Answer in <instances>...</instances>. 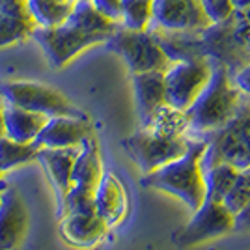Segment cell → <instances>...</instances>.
Returning a JSON list of instances; mask_svg holds the SVG:
<instances>
[{"instance_id": "obj_1", "label": "cell", "mask_w": 250, "mask_h": 250, "mask_svg": "<svg viewBox=\"0 0 250 250\" xmlns=\"http://www.w3.org/2000/svg\"><path fill=\"white\" fill-rule=\"evenodd\" d=\"M204 149V142H188L187 151L183 155L149 172L144 177V183L172 192L183 202H187L192 209H198L206 202V183L204 172L200 168V157Z\"/></svg>"}, {"instance_id": "obj_2", "label": "cell", "mask_w": 250, "mask_h": 250, "mask_svg": "<svg viewBox=\"0 0 250 250\" xmlns=\"http://www.w3.org/2000/svg\"><path fill=\"white\" fill-rule=\"evenodd\" d=\"M237 104V90L229 83L224 67L213 69L208 84L188 106V127L194 131H211L228 122Z\"/></svg>"}, {"instance_id": "obj_3", "label": "cell", "mask_w": 250, "mask_h": 250, "mask_svg": "<svg viewBox=\"0 0 250 250\" xmlns=\"http://www.w3.org/2000/svg\"><path fill=\"white\" fill-rule=\"evenodd\" d=\"M106 47L124 58L131 73L144 71H165L172 62L163 47L147 34V30H129L118 26L106 40Z\"/></svg>"}, {"instance_id": "obj_4", "label": "cell", "mask_w": 250, "mask_h": 250, "mask_svg": "<svg viewBox=\"0 0 250 250\" xmlns=\"http://www.w3.org/2000/svg\"><path fill=\"white\" fill-rule=\"evenodd\" d=\"M0 97L4 103L21 106L47 118L52 116H84L65 95L54 86L36 81H13L0 84Z\"/></svg>"}, {"instance_id": "obj_5", "label": "cell", "mask_w": 250, "mask_h": 250, "mask_svg": "<svg viewBox=\"0 0 250 250\" xmlns=\"http://www.w3.org/2000/svg\"><path fill=\"white\" fill-rule=\"evenodd\" d=\"M32 40L42 47L49 63L56 69L67 65L88 47L106 42L101 36L81 30L67 21L58 26H36L32 32Z\"/></svg>"}, {"instance_id": "obj_6", "label": "cell", "mask_w": 250, "mask_h": 250, "mask_svg": "<svg viewBox=\"0 0 250 250\" xmlns=\"http://www.w3.org/2000/svg\"><path fill=\"white\" fill-rule=\"evenodd\" d=\"M213 67L208 60H179L170 62L163 71L167 103L187 110L208 84Z\"/></svg>"}, {"instance_id": "obj_7", "label": "cell", "mask_w": 250, "mask_h": 250, "mask_svg": "<svg viewBox=\"0 0 250 250\" xmlns=\"http://www.w3.org/2000/svg\"><path fill=\"white\" fill-rule=\"evenodd\" d=\"M125 151L140 167L142 172H153L157 168L165 167L168 163L176 161L187 151L188 142L181 138H163L151 133L149 129H142L140 133L129 136L124 140Z\"/></svg>"}, {"instance_id": "obj_8", "label": "cell", "mask_w": 250, "mask_h": 250, "mask_svg": "<svg viewBox=\"0 0 250 250\" xmlns=\"http://www.w3.org/2000/svg\"><path fill=\"white\" fill-rule=\"evenodd\" d=\"M211 26L200 0H153L151 28L163 32H196Z\"/></svg>"}, {"instance_id": "obj_9", "label": "cell", "mask_w": 250, "mask_h": 250, "mask_svg": "<svg viewBox=\"0 0 250 250\" xmlns=\"http://www.w3.org/2000/svg\"><path fill=\"white\" fill-rule=\"evenodd\" d=\"M28 228V209L19 190L2 188L0 194V250H17Z\"/></svg>"}, {"instance_id": "obj_10", "label": "cell", "mask_w": 250, "mask_h": 250, "mask_svg": "<svg viewBox=\"0 0 250 250\" xmlns=\"http://www.w3.org/2000/svg\"><path fill=\"white\" fill-rule=\"evenodd\" d=\"M90 135L92 125L84 116H52L34 142L38 147H71L81 146V142Z\"/></svg>"}, {"instance_id": "obj_11", "label": "cell", "mask_w": 250, "mask_h": 250, "mask_svg": "<svg viewBox=\"0 0 250 250\" xmlns=\"http://www.w3.org/2000/svg\"><path fill=\"white\" fill-rule=\"evenodd\" d=\"M233 228V215L224 208L222 202H204L198 213L190 220L188 228L183 233V243L194 245L198 241L219 237L224 231Z\"/></svg>"}, {"instance_id": "obj_12", "label": "cell", "mask_w": 250, "mask_h": 250, "mask_svg": "<svg viewBox=\"0 0 250 250\" xmlns=\"http://www.w3.org/2000/svg\"><path fill=\"white\" fill-rule=\"evenodd\" d=\"M77 153H79V146L38 147L36 161L42 163L49 179L52 181L56 200H58V208H60L63 196H65V192L69 190V185H71V168H73Z\"/></svg>"}, {"instance_id": "obj_13", "label": "cell", "mask_w": 250, "mask_h": 250, "mask_svg": "<svg viewBox=\"0 0 250 250\" xmlns=\"http://www.w3.org/2000/svg\"><path fill=\"white\" fill-rule=\"evenodd\" d=\"M34 28L26 0H0V49L32 38Z\"/></svg>"}, {"instance_id": "obj_14", "label": "cell", "mask_w": 250, "mask_h": 250, "mask_svg": "<svg viewBox=\"0 0 250 250\" xmlns=\"http://www.w3.org/2000/svg\"><path fill=\"white\" fill-rule=\"evenodd\" d=\"M133 90H135L136 110L140 116V122L142 125H146L157 108L167 103L165 75L159 69L133 73Z\"/></svg>"}, {"instance_id": "obj_15", "label": "cell", "mask_w": 250, "mask_h": 250, "mask_svg": "<svg viewBox=\"0 0 250 250\" xmlns=\"http://www.w3.org/2000/svg\"><path fill=\"white\" fill-rule=\"evenodd\" d=\"M101 177H103V167H101L99 147H97L95 138L90 135L86 136L79 146V153L75 157L73 168H71V185L69 187L95 192Z\"/></svg>"}, {"instance_id": "obj_16", "label": "cell", "mask_w": 250, "mask_h": 250, "mask_svg": "<svg viewBox=\"0 0 250 250\" xmlns=\"http://www.w3.org/2000/svg\"><path fill=\"white\" fill-rule=\"evenodd\" d=\"M106 228V222L97 213L63 215L60 224L62 237L73 247H92L103 237Z\"/></svg>"}, {"instance_id": "obj_17", "label": "cell", "mask_w": 250, "mask_h": 250, "mask_svg": "<svg viewBox=\"0 0 250 250\" xmlns=\"http://www.w3.org/2000/svg\"><path fill=\"white\" fill-rule=\"evenodd\" d=\"M95 213L106 222V226H112L124 219L125 208V192L122 183L110 174H103L99 185L94 192Z\"/></svg>"}, {"instance_id": "obj_18", "label": "cell", "mask_w": 250, "mask_h": 250, "mask_svg": "<svg viewBox=\"0 0 250 250\" xmlns=\"http://www.w3.org/2000/svg\"><path fill=\"white\" fill-rule=\"evenodd\" d=\"M47 116L32 112L15 104L4 103V135L17 142H34L42 127L47 124Z\"/></svg>"}, {"instance_id": "obj_19", "label": "cell", "mask_w": 250, "mask_h": 250, "mask_svg": "<svg viewBox=\"0 0 250 250\" xmlns=\"http://www.w3.org/2000/svg\"><path fill=\"white\" fill-rule=\"evenodd\" d=\"M67 22L79 26L84 32L97 34L104 40H108V36L120 26V22H114L108 17H104L103 13L92 4V0H75L73 10L67 17Z\"/></svg>"}, {"instance_id": "obj_20", "label": "cell", "mask_w": 250, "mask_h": 250, "mask_svg": "<svg viewBox=\"0 0 250 250\" xmlns=\"http://www.w3.org/2000/svg\"><path fill=\"white\" fill-rule=\"evenodd\" d=\"M144 127L163 138H181L190 129L187 112L168 103L159 106Z\"/></svg>"}, {"instance_id": "obj_21", "label": "cell", "mask_w": 250, "mask_h": 250, "mask_svg": "<svg viewBox=\"0 0 250 250\" xmlns=\"http://www.w3.org/2000/svg\"><path fill=\"white\" fill-rule=\"evenodd\" d=\"M36 26H58L67 21L73 0H26Z\"/></svg>"}, {"instance_id": "obj_22", "label": "cell", "mask_w": 250, "mask_h": 250, "mask_svg": "<svg viewBox=\"0 0 250 250\" xmlns=\"http://www.w3.org/2000/svg\"><path fill=\"white\" fill-rule=\"evenodd\" d=\"M38 146L36 142H17L10 136H0V176L4 172H10L15 167L26 165L36 161Z\"/></svg>"}, {"instance_id": "obj_23", "label": "cell", "mask_w": 250, "mask_h": 250, "mask_svg": "<svg viewBox=\"0 0 250 250\" xmlns=\"http://www.w3.org/2000/svg\"><path fill=\"white\" fill-rule=\"evenodd\" d=\"M239 170L220 163L217 167H211L204 172V183H206V200L208 202H222L229 187L233 185Z\"/></svg>"}, {"instance_id": "obj_24", "label": "cell", "mask_w": 250, "mask_h": 250, "mask_svg": "<svg viewBox=\"0 0 250 250\" xmlns=\"http://www.w3.org/2000/svg\"><path fill=\"white\" fill-rule=\"evenodd\" d=\"M153 0H122L120 24L129 30H149Z\"/></svg>"}, {"instance_id": "obj_25", "label": "cell", "mask_w": 250, "mask_h": 250, "mask_svg": "<svg viewBox=\"0 0 250 250\" xmlns=\"http://www.w3.org/2000/svg\"><path fill=\"white\" fill-rule=\"evenodd\" d=\"M200 4H202V8L206 11V15L211 21V24L222 22L224 19H228L229 13L233 11L229 0H200Z\"/></svg>"}, {"instance_id": "obj_26", "label": "cell", "mask_w": 250, "mask_h": 250, "mask_svg": "<svg viewBox=\"0 0 250 250\" xmlns=\"http://www.w3.org/2000/svg\"><path fill=\"white\" fill-rule=\"evenodd\" d=\"M97 10L108 17L110 21L120 22V13H122V0H92Z\"/></svg>"}, {"instance_id": "obj_27", "label": "cell", "mask_w": 250, "mask_h": 250, "mask_svg": "<svg viewBox=\"0 0 250 250\" xmlns=\"http://www.w3.org/2000/svg\"><path fill=\"white\" fill-rule=\"evenodd\" d=\"M233 228L237 229H250V202L245 204L241 211L233 215Z\"/></svg>"}, {"instance_id": "obj_28", "label": "cell", "mask_w": 250, "mask_h": 250, "mask_svg": "<svg viewBox=\"0 0 250 250\" xmlns=\"http://www.w3.org/2000/svg\"><path fill=\"white\" fill-rule=\"evenodd\" d=\"M235 84H237V88H239L241 92H245L250 97V63H247L239 73H237Z\"/></svg>"}, {"instance_id": "obj_29", "label": "cell", "mask_w": 250, "mask_h": 250, "mask_svg": "<svg viewBox=\"0 0 250 250\" xmlns=\"http://www.w3.org/2000/svg\"><path fill=\"white\" fill-rule=\"evenodd\" d=\"M231 8H237V10H245V8H250V0H229Z\"/></svg>"}, {"instance_id": "obj_30", "label": "cell", "mask_w": 250, "mask_h": 250, "mask_svg": "<svg viewBox=\"0 0 250 250\" xmlns=\"http://www.w3.org/2000/svg\"><path fill=\"white\" fill-rule=\"evenodd\" d=\"M4 135V101L0 99V136Z\"/></svg>"}, {"instance_id": "obj_31", "label": "cell", "mask_w": 250, "mask_h": 250, "mask_svg": "<svg viewBox=\"0 0 250 250\" xmlns=\"http://www.w3.org/2000/svg\"><path fill=\"white\" fill-rule=\"evenodd\" d=\"M6 187V183H4V181H2V177H0V188H4Z\"/></svg>"}, {"instance_id": "obj_32", "label": "cell", "mask_w": 250, "mask_h": 250, "mask_svg": "<svg viewBox=\"0 0 250 250\" xmlns=\"http://www.w3.org/2000/svg\"><path fill=\"white\" fill-rule=\"evenodd\" d=\"M0 194H2V188H0Z\"/></svg>"}, {"instance_id": "obj_33", "label": "cell", "mask_w": 250, "mask_h": 250, "mask_svg": "<svg viewBox=\"0 0 250 250\" xmlns=\"http://www.w3.org/2000/svg\"><path fill=\"white\" fill-rule=\"evenodd\" d=\"M0 99H2V97H0Z\"/></svg>"}, {"instance_id": "obj_34", "label": "cell", "mask_w": 250, "mask_h": 250, "mask_svg": "<svg viewBox=\"0 0 250 250\" xmlns=\"http://www.w3.org/2000/svg\"><path fill=\"white\" fill-rule=\"evenodd\" d=\"M73 2H75V0H73Z\"/></svg>"}]
</instances>
